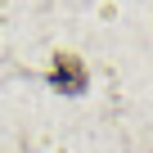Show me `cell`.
I'll return each instance as SVG.
<instances>
[{
	"mask_svg": "<svg viewBox=\"0 0 153 153\" xmlns=\"http://www.w3.org/2000/svg\"><path fill=\"white\" fill-rule=\"evenodd\" d=\"M50 86L59 90V95H86V86H90V72H86V63L76 59V54H54L50 59Z\"/></svg>",
	"mask_w": 153,
	"mask_h": 153,
	"instance_id": "cell-1",
	"label": "cell"
}]
</instances>
